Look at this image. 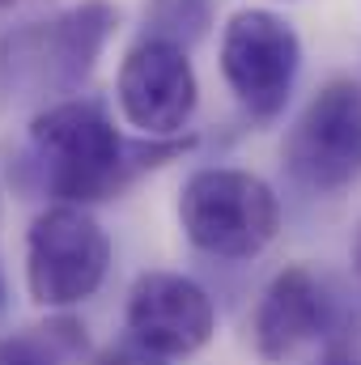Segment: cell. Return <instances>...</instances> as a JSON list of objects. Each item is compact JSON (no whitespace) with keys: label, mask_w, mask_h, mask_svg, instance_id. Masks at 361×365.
Listing matches in <instances>:
<instances>
[{"label":"cell","mask_w":361,"mask_h":365,"mask_svg":"<svg viewBox=\"0 0 361 365\" xmlns=\"http://www.w3.org/2000/svg\"><path fill=\"white\" fill-rule=\"evenodd\" d=\"M191 136L149 140L136 145L119 136L111 110L98 98H60L30 119V149L39 158L43 187L56 204H98L119 195L141 170H153L179 158Z\"/></svg>","instance_id":"6da1fadb"},{"label":"cell","mask_w":361,"mask_h":365,"mask_svg":"<svg viewBox=\"0 0 361 365\" xmlns=\"http://www.w3.org/2000/svg\"><path fill=\"white\" fill-rule=\"evenodd\" d=\"M119 30L111 0H81L47 21L0 38V90L4 93H73L90 81L98 56Z\"/></svg>","instance_id":"7a4b0ae2"},{"label":"cell","mask_w":361,"mask_h":365,"mask_svg":"<svg viewBox=\"0 0 361 365\" xmlns=\"http://www.w3.org/2000/svg\"><path fill=\"white\" fill-rule=\"evenodd\" d=\"M179 225L187 242L217 259H251L280 230V200L251 170L204 166L179 191Z\"/></svg>","instance_id":"3957f363"},{"label":"cell","mask_w":361,"mask_h":365,"mask_svg":"<svg viewBox=\"0 0 361 365\" xmlns=\"http://www.w3.org/2000/svg\"><path fill=\"white\" fill-rule=\"evenodd\" d=\"M111 238L81 204H51L26 230V289L47 310H73L102 289Z\"/></svg>","instance_id":"277c9868"},{"label":"cell","mask_w":361,"mask_h":365,"mask_svg":"<svg viewBox=\"0 0 361 365\" xmlns=\"http://www.w3.org/2000/svg\"><path fill=\"white\" fill-rule=\"evenodd\" d=\"M302 68L298 30L272 9H238L221 30V77L251 119H276Z\"/></svg>","instance_id":"5b68a950"},{"label":"cell","mask_w":361,"mask_h":365,"mask_svg":"<svg viewBox=\"0 0 361 365\" xmlns=\"http://www.w3.org/2000/svg\"><path fill=\"white\" fill-rule=\"evenodd\" d=\"M285 166L289 175L327 195L345 191L361 179V86L353 81H327L306 102V110L293 119L285 136Z\"/></svg>","instance_id":"8992f818"},{"label":"cell","mask_w":361,"mask_h":365,"mask_svg":"<svg viewBox=\"0 0 361 365\" xmlns=\"http://www.w3.org/2000/svg\"><path fill=\"white\" fill-rule=\"evenodd\" d=\"M115 102L128 128H136L149 140H175L195 115L200 81L187 60V47L145 34L128 47L119 77H115Z\"/></svg>","instance_id":"52a82bcc"},{"label":"cell","mask_w":361,"mask_h":365,"mask_svg":"<svg viewBox=\"0 0 361 365\" xmlns=\"http://www.w3.org/2000/svg\"><path fill=\"white\" fill-rule=\"evenodd\" d=\"M128 336L158 357H191L217 331V306L183 272H141L123 306Z\"/></svg>","instance_id":"ba28073f"},{"label":"cell","mask_w":361,"mask_h":365,"mask_svg":"<svg viewBox=\"0 0 361 365\" xmlns=\"http://www.w3.org/2000/svg\"><path fill=\"white\" fill-rule=\"evenodd\" d=\"M327 327H332V297L323 280L310 268L293 264L272 276V284L264 289L255 319H251V340H255L260 361L285 365L293 353L315 344Z\"/></svg>","instance_id":"9c48e42d"},{"label":"cell","mask_w":361,"mask_h":365,"mask_svg":"<svg viewBox=\"0 0 361 365\" xmlns=\"http://www.w3.org/2000/svg\"><path fill=\"white\" fill-rule=\"evenodd\" d=\"M86 349L81 327L73 323H51V327H30L17 336L0 340V365H64Z\"/></svg>","instance_id":"30bf717a"},{"label":"cell","mask_w":361,"mask_h":365,"mask_svg":"<svg viewBox=\"0 0 361 365\" xmlns=\"http://www.w3.org/2000/svg\"><path fill=\"white\" fill-rule=\"evenodd\" d=\"M204 26H208V0H158L149 13V34L183 43V47L187 38L204 34Z\"/></svg>","instance_id":"8fae6325"},{"label":"cell","mask_w":361,"mask_h":365,"mask_svg":"<svg viewBox=\"0 0 361 365\" xmlns=\"http://www.w3.org/2000/svg\"><path fill=\"white\" fill-rule=\"evenodd\" d=\"M93 365H166V357H158V353H149L145 344H136L132 336L123 340V344H115V349H106L102 357Z\"/></svg>","instance_id":"7c38bea8"},{"label":"cell","mask_w":361,"mask_h":365,"mask_svg":"<svg viewBox=\"0 0 361 365\" xmlns=\"http://www.w3.org/2000/svg\"><path fill=\"white\" fill-rule=\"evenodd\" d=\"M319 365H357V361H353L349 353H327V357H323Z\"/></svg>","instance_id":"4fadbf2b"},{"label":"cell","mask_w":361,"mask_h":365,"mask_svg":"<svg viewBox=\"0 0 361 365\" xmlns=\"http://www.w3.org/2000/svg\"><path fill=\"white\" fill-rule=\"evenodd\" d=\"M353 264H357V272H361V234H357V247H353Z\"/></svg>","instance_id":"5bb4252c"},{"label":"cell","mask_w":361,"mask_h":365,"mask_svg":"<svg viewBox=\"0 0 361 365\" xmlns=\"http://www.w3.org/2000/svg\"><path fill=\"white\" fill-rule=\"evenodd\" d=\"M0 306H4V272H0Z\"/></svg>","instance_id":"9a60e30c"},{"label":"cell","mask_w":361,"mask_h":365,"mask_svg":"<svg viewBox=\"0 0 361 365\" xmlns=\"http://www.w3.org/2000/svg\"><path fill=\"white\" fill-rule=\"evenodd\" d=\"M0 9H13V0H0Z\"/></svg>","instance_id":"2e32d148"}]
</instances>
